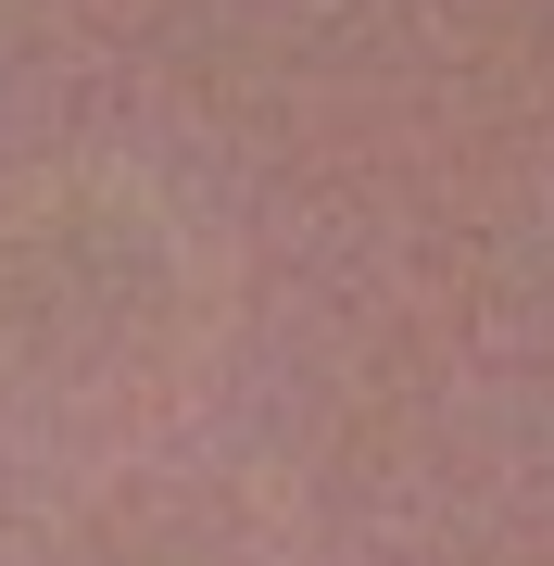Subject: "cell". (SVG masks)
<instances>
[{
    "mask_svg": "<svg viewBox=\"0 0 554 566\" xmlns=\"http://www.w3.org/2000/svg\"><path fill=\"white\" fill-rule=\"evenodd\" d=\"M0 365L13 378H63L102 390L139 365H177L189 340V252L177 227L139 214V189L63 177L0 227Z\"/></svg>",
    "mask_w": 554,
    "mask_h": 566,
    "instance_id": "cell-1",
    "label": "cell"
}]
</instances>
